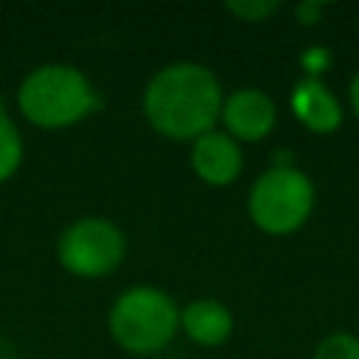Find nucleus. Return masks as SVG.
I'll list each match as a JSON object with an SVG mask.
<instances>
[{"label": "nucleus", "instance_id": "f257e3e1", "mask_svg": "<svg viewBox=\"0 0 359 359\" xmlns=\"http://www.w3.org/2000/svg\"><path fill=\"white\" fill-rule=\"evenodd\" d=\"M219 79L196 62H171L160 67L143 93V112L154 132L171 140H196L213 129L222 115Z\"/></svg>", "mask_w": 359, "mask_h": 359}, {"label": "nucleus", "instance_id": "f03ea898", "mask_svg": "<svg viewBox=\"0 0 359 359\" xmlns=\"http://www.w3.org/2000/svg\"><path fill=\"white\" fill-rule=\"evenodd\" d=\"M25 121L42 129H65L95 109V90L90 79L70 65H42L31 70L17 93Z\"/></svg>", "mask_w": 359, "mask_h": 359}, {"label": "nucleus", "instance_id": "7ed1b4c3", "mask_svg": "<svg viewBox=\"0 0 359 359\" xmlns=\"http://www.w3.org/2000/svg\"><path fill=\"white\" fill-rule=\"evenodd\" d=\"M180 328L177 303L157 286H132L109 309V334L129 353L165 348Z\"/></svg>", "mask_w": 359, "mask_h": 359}, {"label": "nucleus", "instance_id": "20e7f679", "mask_svg": "<svg viewBox=\"0 0 359 359\" xmlns=\"http://www.w3.org/2000/svg\"><path fill=\"white\" fill-rule=\"evenodd\" d=\"M247 208L258 230L269 236H286L309 219L314 208V185L303 171L292 165H275L255 180Z\"/></svg>", "mask_w": 359, "mask_h": 359}, {"label": "nucleus", "instance_id": "39448f33", "mask_svg": "<svg viewBox=\"0 0 359 359\" xmlns=\"http://www.w3.org/2000/svg\"><path fill=\"white\" fill-rule=\"evenodd\" d=\"M59 264L79 278H104L115 272L126 255L121 227L101 216H84L65 227L56 244Z\"/></svg>", "mask_w": 359, "mask_h": 359}, {"label": "nucleus", "instance_id": "423d86ee", "mask_svg": "<svg viewBox=\"0 0 359 359\" xmlns=\"http://www.w3.org/2000/svg\"><path fill=\"white\" fill-rule=\"evenodd\" d=\"M233 140H261L275 126V104L258 87H241L230 93L219 115Z\"/></svg>", "mask_w": 359, "mask_h": 359}, {"label": "nucleus", "instance_id": "0eeeda50", "mask_svg": "<svg viewBox=\"0 0 359 359\" xmlns=\"http://www.w3.org/2000/svg\"><path fill=\"white\" fill-rule=\"evenodd\" d=\"M241 149L227 132H205L191 146V168L208 185H230L241 174Z\"/></svg>", "mask_w": 359, "mask_h": 359}, {"label": "nucleus", "instance_id": "6e6552de", "mask_svg": "<svg viewBox=\"0 0 359 359\" xmlns=\"http://www.w3.org/2000/svg\"><path fill=\"white\" fill-rule=\"evenodd\" d=\"M292 112H294V118L303 126H309L311 132H320V135H328V132H334L342 123V107H339V101L314 76L311 79H303L294 87V93H292Z\"/></svg>", "mask_w": 359, "mask_h": 359}, {"label": "nucleus", "instance_id": "1a4fd4ad", "mask_svg": "<svg viewBox=\"0 0 359 359\" xmlns=\"http://www.w3.org/2000/svg\"><path fill=\"white\" fill-rule=\"evenodd\" d=\"M180 325L191 342L213 348L230 337L233 314L219 300H194L180 311Z\"/></svg>", "mask_w": 359, "mask_h": 359}, {"label": "nucleus", "instance_id": "9d476101", "mask_svg": "<svg viewBox=\"0 0 359 359\" xmlns=\"http://www.w3.org/2000/svg\"><path fill=\"white\" fill-rule=\"evenodd\" d=\"M22 163V137L14 121L0 107V182L8 180Z\"/></svg>", "mask_w": 359, "mask_h": 359}, {"label": "nucleus", "instance_id": "9b49d317", "mask_svg": "<svg viewBox=\"0 0 359 359\" xmlns=\"http://www.w3.org/2000/svg\"><path fill=\"white\" fill-rule=\"evenodd\" d=\"M314 359H359V337L348 331H337L317 345Z\"/></svg>", "mask_w": 359, "mask_h": 359}, {"label": "nucleus", "instance_id": "f8f14e48", "mask_svg": "<svg viewBox=\"0 0 359 359\" xmlns=\"http://www.w3.org/2000/svg\"><path fill=\"white\" fill-rule=\"evenodd\" d=\"M227 11H233L236 17H241L247 22H258V20L269 17V14H275L278 3L275 0H230Z\"/></svg>", "mask_w": 359, "mask_h": 359}, {"label": "nucleus", "instance_id": "ddd939ff", "mask_svg": "<svg viewBox=\"0 0 359 359\" xmlns=\"http://www.w3.org/2000/svg\"><path fill=\"white\" fill-rule=\"evenodd\" d=\"M328 62H331V56H328V50H323V48H311V50L303 53V65H306L309 73L328 70Z\"/></svg>", "mask_w": 359, "mask_h": 359}, {"label": "nucleus", "instance_id": "4468645a", "mask_svg": "<svg viewBox=\"0 0 359 359\" xmlns=\"http://www.w3.org/2000/svg\"><path fill=\"white\" fill-rule=\"evenodd\" d=\"M320 14H323V6L320 3H303V6H297V17H300L303 25H314L320 20Z\"/></svg>", "mask_w": 359, "mask_h": 359}, {"label": "nucleus", "instance_id": "2eb2a0df", "mask_svg": "<svg viewBox=\"0 0 359 359\" xmlns=\"http://www.w3.org/2000/svg\"><path fill=\"white\" fill-rule=\"evenodd\" d=\"M351 107H353V112H356V118H359V73H356L353 81H351Z\"/></svg>", "mask_w": 359, "mask_h": 359}]
</instances>
